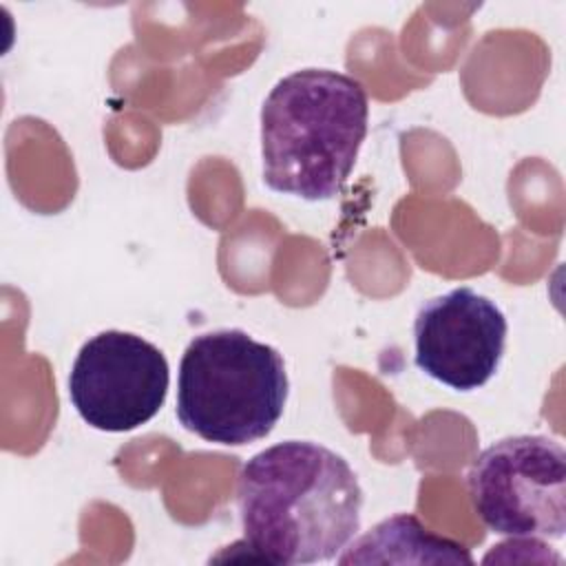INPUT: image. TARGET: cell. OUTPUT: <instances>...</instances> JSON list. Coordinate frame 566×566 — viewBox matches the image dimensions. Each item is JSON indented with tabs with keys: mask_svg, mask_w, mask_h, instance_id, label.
<instances>
[{
	"mask_svg": "<svg viewBox=\"0 0 566 566\" xmlns=\"http://www.w3.org/2000/svg\"><path fill=\"white\" fill-rule=\"evenodd\" d=\"M241 544L272 564L336 559L360 531L363 489L336 451L285 440L254 453L239 471Z\"/></svg>",
	"mask_w": 566,
	"mask_h": 566,
	"instance_id": "1",
	"label": "cell"
},
{
	"mask_svg": "<svg viewBox=\"0 0 566 566\" xmlns=\"http://www.w3.org/2000/svg\"><path fill=\"white\" fill-rule=\"evenodd\" d=\"M365 86L340 71L281 77L261 106L263 184L305 201L338 197L367 135Z\"/></svg>",
	"mask_w": 566,
	"mask_h": 566,
	"instance_id": "2",
	"label": "cell"
},
{
	"mask_svg": "<svg viewBox=\"0 0 566 566\" xmlns=\"http://www.w3.org/2000/svg\"><path fill=\"white\" fill-rule=\"evenodd\" d=\"M287 394L279 349L243 329H214L184 349L175 413L201 440L241 447L272 433Z\"/></svg>",
	"mask_w": 566,
	"mask_h": 566,
	"instance_id": "3",
	"label": "cell"
},
{
	"mask_svg": "<svg viewBox=\"0 0 566 566\" xmlns=\"http://www.w3.org/2000/svg\"><path fill=\"white\" fill-rule=\"evenodd\" d=\"M467 486L478 517L493 533L535 539L566 533V453L548 436L493 442L473 460Z\"/></svg>",
	"mask_w": 566,
	"mask_h": 566,
	"instance_id": "4",
	"label": "cell"
},
{
	"mask_svg": "<svg viewBox=\"0 0 566 566\" xmlns=\"http://www.w3.org/2000/svg\"><path fill=\"white\" fill-rule=\"evenodd\" d=\"M168 385V360L157 345L106 329L80 347L69 374V398L88 427L124 433L159 413Z\"/></svg>",
	"mask_w": 566,
	"mask_h": 566,
	"instance_id": "5",
	"label": "cell"
},
{
	"mask_svg": "<svg viewBox=\"0 0 566 566\" xmlns=\"http://www.w3.org/2000/svg\"><path fill=\"white\" fill-rule=\"evenodd\" d=\"M506 332V316L495 301L467 285L453 287L420 305L413 321V363L455 391H473L495 376Z\"/></svg>",
	"mask_w": 566,
	"mask_h": 566,
	"instance_id": "6",
	"label": "cell"
},
{
	"mask_svg": "<svg viewBox=\"0 0 566 566\" xmlns=\"http://www.w3.org/2000/svg\"><path fill=\"white\" fill-rule=\"evenodd\" d=\"M338 553V564H473L469 548L436 535L411 513H398Z\"/></svg>",
	"mask_w": 566,
	"mask_h": 566,
	"instance_id": "7",
	"label": "cell"
}]
</instances>
